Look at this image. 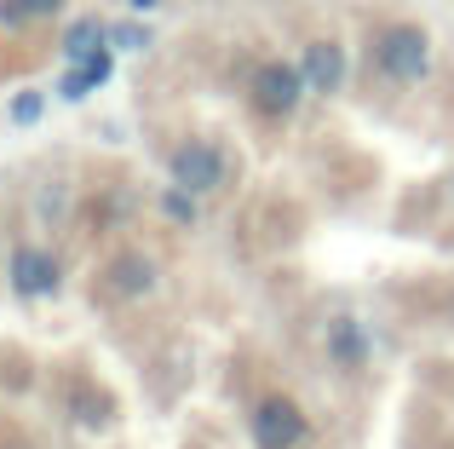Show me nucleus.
Masks as SVG:
<instances>
[{
  "label": "nucleus",
  "mask_w": 454,
  "mask_h": 449,
  "mask_svg": "<svg viewBox=\"0 0 454 449\" xmlns=\"http://www.w3.org/2000/svg\"><path fill=\"white\" fill-rule=\"evenodd\" d=\"M363 64H368V75H374L380 87L409 92V87H420V81L432 75V35H426V23H414V18H380V23H368Z\"/></svg>",
  "instance_id": "obj_1"
},
{
  "label": "nucleus",
  "mask_w": 454,
  "mask_h": 449,
  "mask_svg": "<svg viewBox=\"0 0 454 449\" xmlns=\"http://www.w3.org/2000/svg\"><path fill=\"white\" fill-rule=\"evenodd\" d=\"M305 69L300 58H259L254 75H247V110L259 122H294L305 104Z\"/></svg>",
  "instance_id": "obj_2"
},
{
  "label": "nucleus",
  "mask_w": 454,
  "mask_h": 449,
  "mask_svg": "<svg viewBox=\"0 0 454 449\" xmlns=\"http://www.w3.org/2000/svg\"><path fill=\"white\" fill-rule=\"evenodd\" d=\"M155 288H161V265L145 248H110L104 265L92 271V300H104V305H138Z\"/></svg>",
  "instance_id": "obj_3"
},
{
  "label": "nucleus",
  "mask_w": 454,
  "mask_h": 449,
  "mask_svg": "<svg viewBox=\"0 0 454 449\" xmlns=\"http://www.w3.org/2000/svg\"><path fill=\"white\" fill-rule=\"evenodd\" d=\"M310 415L294 392H259L247 409V438L254 449H310Z\"/></svg>",
  "instance_id": "obj_4"
},
{
  "label": "nucleus",
  "mask_w": 454,
  "mask_h": 449,
  "mask_svg": "<svg viewBox=\"0 0 454 449\" xmlns=\"http://www.w3.org/2000/svg\"><path fill=\"white\" fill-rule=\"evenodd\" d=\"M317 351L340 381H356V374L374 363V335H368V323L356 311H328L322 328H317Z\"/></svg>",
  "instance_id": "obj_5"
},
{
  "label": "nucleus",
  "mask_w": 454,
  "mask_h": 449,
  "mask_svg": "<svg viewBox=\"0 0 454 449\" xmlns=\"http://www.w3.org/2000/svg\"><path fill=\"white\" fill-rule=\"evenodd\" d=\"M6 282H12V294L18 300H58L64 294V259L52 254V248H41V242H18L6 254Z\"/></svg>",
  "instance_id": "obj_6"
},
{
  "label": "nucleus",
  "mask_w": 454,
  "mask_h": 449,
  "mask_svg": "<svg viewBox=\"0 0 454 449\" xmlns=\"http://www.w3.org/2000/svg\"><path fill=\"white\" fill-rule=\"evenodd\" d=\"M167 173H173L178 191L213 196L224 185V173H231V156H224V145H213V138H178L173 156H167Z\"/></svg>",
  "instance_id": "obj_7"
},
{
  "label": "nucleus",
  "mask_w": 454,
  "mask_h": 449,
  "mask_svg": "<svg viewBox=\"0 0 454 449\" xmlns=\"http://www.w3.org/2000/svg\"><path fill=\"white\" fill-rule=\"evenodd\" d=\"M300 69H305V87H310V92L333 98V92H345V75H351V52H345V41H333V35H317V41H305Z\"/></svg>",
  "instance_id": "obj_8"
},
{
  "label": "nucleus",
  "mask_w": 454,
  "mask_h": 449,
  "mask_svg": "<svg viewBox=\"0 0 454 449\" xmlns=\"http://www.w3.org/2000/svg\"><path fill=\"white\" fill-rule=\"evenodd\" d=\"M110 46H115V29H110V23H98V18H75L64 35H58V52H64L69 64H87V58L110 52Z\"/></svg>",
  "instance_id": "obj_9"
},
{
  "label": "nucleus",
  "mask_w": 454,
  "mask_h": 449,
  "mask_svg": "<svg viewBox=\"0 0 454 449\" xmlns=\"http://www.w3.org/2000/svg\"><path fill=\"white\" fill-rule=\"evenodd\" d=\"M110 69H115V46L110 52H98V58H87V64H75L64 75V98H87L92 87H104V81H110Z\"/></svg>",
  "instance_id": "obj_10"
},
{
  "label": "nucleus",
  "mask_w": 454,
  "mask_h": 449,
  "mask_svg": "<svg viewBox=\"0 0 454 449\" xmlns=\"http://www.w3.org/2000/svg\"><path fill=\"white\" fill-rule=\"evenodd\" d=\"M196 202H201V196H190V191H178V185H173V191L161 196V214L173 219V224H196V214H201Z\"/></svg>",
  "instance_id": "obj_11"
},
{
  "label": "nucleus",
  "mask_w": 454,
  "mask_h": 449,
  "mask_svg": "<svg viewBox=\"0 0 454 449\" xmlns=\"http://www.w3.org/2000/svg\"><path fill=\"white\" fill-rule=\"evenodd\" d=\"M12 6H18L23 23H35V18H58V12H64V0H12Z\"/></svg>",
  "instance_id": "obj_12"
},
{
  "label": "nucleus",
  "mask_w": 454,
  "mask_h": 449,
  "mask_svg": "<svg viewBox=\"0 0 454 449\" xmlns=\"http://www.w3.org/2000/svg\"><path fill=\"white\" fill-rule=\"evenodd\" d=\"M12 122H18V127L41 122V92H23V98H12Z\"/></svg>",
  "instance_id": "obj_13"
},
{
  "label": "nucleus",
  "mask_w": 454,
  "mask_h": 449,
  "mask_svg": "<svg viewBox=\"0 0 454 449\" xmlns=\"http://www.w3.org/2000/svg\"><path fill=\"white\" fill-rule=\"evenodd\" d=\"M64 208H69L64 202V185H58V191H41V214L46 219H64Z\"/></svg>",
  "instance_id": "obj_14"
},
{
  "label": "nucleus",
  "mask_w": 454,
  "mask_h": 449,
  "mask_svg": "<svg viewBox=\"0 0 454 449\" xmlns=\"http://www.w3.org/2000/svg\"><path fill=\"white\" fill-rule=\"evenodd\" d=\"M150 41V29H138V23H121L115 29V46H145Z\"/></svg>",
  "instance_id": "obj_15"
},
{
  "label": "nucleus",
  "mask_w": 454,
  "mask_h": 449,
  "mask_svg": "<svg viewBox=\"0 0 454 449\" xmlns=\"http://www.w3.org/2000/svg\"><path fill=\"white\" fill-rule=\"evenodd\" d=\"M127 6H133V12H155V6H161V0H127Z\"/></svg>",
  "instance_id": "obj_16"
},
{
  "label": "nucleus",
  "mask_w": 454,
  "mask_h": 449,
  "mask_svg": "<svg viewBox=\"0 0 454 449\" xmlns=\"http://www.w3.org/2000/svg\"><path fill=\"white\" fill-rule=\"evenodd\" d=\"M0 449H29V444H18V438H6V444H0Z\"/></svg>",
  "instance_id": "obj_17"
},
{
  "label": "nucleus",
  "mask_w": 454,
  "mask_h": 449,
  "mask_svg": "<svg viewBox=\"0 0 454 449\" xmlns=\"http://www.w3.org/2000/svg\"><path fill=\"white\" fill-rule=\"evenodd\" d=\"M449 191H454V173H449Z\"/></svg>",
  "instance_id": "obj_18"
}]
</instances>
